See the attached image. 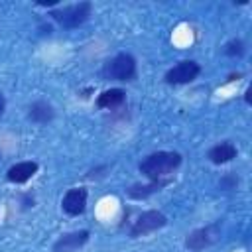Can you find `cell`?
Segmentation results:
<instances>
[{
	"label": "cell",
	"instance_id": "6da1fadb",
	"mask_svg": "<svg viewBox=\"0 0 252 252\" xmlns=\"http://www.w3.org/2000/svg\"><path fill=\"white\" fill-rule=\"evenodd\" d=\"M181 165L179 152H154L140 161V171L150 181L169 179V175Z\"/></svg>",
	"mask_w": 252,
	"mask_h": 252
},
{
	"label": "cell",
	"instance_id": "7a4b0ae2",
	"mask_svg": "<svg viewBox=\"0 0 252 252\" xmlns=\"http://www.w3.org/2000/svg\"><path fill=\"white\" fill-rule=\"evenodd\" d=\"M93 4L91 2H79V4H71V6H63L59 10L49 12V16L63 28H77L81 24L87 22V18L91 16Z\"/></svg>",
	"mask_w": 252,
	"mask_h": 252
},
{
	"label": "cell",
	"instance_id": "3957f363",
	"mask_svg": "<svg viewBox=\"0 0 252 252\" xmlns=\"http://www.w3.org/2000/svg\"><path fill=\"white\" fill-rule=\"evenodd\" d=\"M102 75L112 81H134L136 79V59L130 53H118L104 65Z\"/></svg>",
	"mask_w": 252,
	"mask_h": 252
},
{
	"label": "cell",
	"instance_id": "277c9868",
	"mask_svg": "<svg viewBox=\"0 0 252 252\" xmlns=\"http://www.w3.org/2000/svg\"><path fill=\"white\" fill-rule=\"evenodd\" d=\"M167 224V217L159 211H144L132 224L130 228V236L138 238V236H146L150 232H156L159 228H163Z\"/></svg>",
	"mask_w": 252,
	"mask_h": 252
},
{
	"label": "cell",
	"instance_id": "5b68a950",
	"mask_svg": "<svg viewBox=\"0 0 252 252\" xmlns=\"http://www.w3.org/2000/svg\"><path fill=\"white\" fill-rule=\"evenodd\" d=\"M201 73V67L197 61H191V59H183L179 61L177 65H173L167 73H165V83L169 85H185V83H191L197 79V75Z\"/></svg>",
	"mask_w": 252,
	"mask_h": 252
},
{
	"label": "cell",
	"instance_id": "8992f818",
	"mask_svg": "<svg viewBox=\"0 0 252 252\" xmlns=\"http://www.w3.org/2000/svg\"><path fill=\"white\" fill-rule=\"evenodd\" d=\"M217 238H219V224H207V226H201L189 232L185 238V246L193 252H201L209 248Z\"/></svg>",
	"mask_w": 252,
	"mask_h": 252
},
{
	"label": "cell",
	"instance_id": "52a82bcc",
	"mask_svg": "<svg viewBox=\"0 0 252 252\" xmlns=\"http://www.w3.org/2000/svg\"><path fill=\"white\" fill-rule=\"evenodd\" d=\"M61 207H63V211H65L67 215H71V217L81 215V213L85 211V207H87V189H83V187H73V189H69V191L65 193L63 201H61Z\"/></svg>",
	"mask_w": 252,
	"mask_h": 252
},
{
	"label": "cell",
	"instance_id": "ba28073f",
	"mask_svg": "<svg viewBox=\"0 0 252 252\" xmlns=\"http://www.w3.org/2000/svg\"><path fill=\"white\" fill-rule=\"evenodd\" d=\"M87 240H89V230L67 232L53 244V252H77L81 246L87 244Z\"/></svg>",
	"mask_w": 252,
	"mask_h": 252
},
{
	"label": "cell",
	"instance_id": "9c48e42d",
	"mask_svg": "<svg viewBox=\"0 0 252 252\" xmlns=\"http://www.w3.org/2000/svg\"><path fill=\"white\" fill-rule=\"evenodd\" d=\"M37 169H39L37 161H18V163H14V165L8 169L6 177H8L10 183L20 185V183L30 181V179L37 173Z\"/></svg>",
	"mask_w": 252,
	"mask_h": 252
},
{
	"label": "cell",
	"instance_id": "30bf717a",
	"mask_svg": "<svg viewBox=\"0 0 252 252\" xmlns=\"http://www.w3.org/2000/svg\"><path fill=\"white\" fill-rule=\"evenodd\" d=\"M207 158H209L213 163H217V165L228 163V161H232V159L236 158V146L230 144V142H220V144H217V146H213V148L209 150Z\"/></svg>",
	"mask_w": 252,
	"mask_h": 252
},
{
	"label": "cell",
	"instance_id": "8fae6325",
	"mask_svg": "<svg viewBox=\"0 0 252 252\" xmlns=\"http://www.w3.org/2000/svg\"><path fill=\"white\" fill-rule=\"evenodd\" d=\"M28 116L35 124H47L49 120H53L55 110H53V106L47 100H35V102H32Z\"/></svg>",
	"mask_w": 252,
	"mask_h": 252
},
{
	"label": "cell",
	"instance_id": "7c38bea8",
	"mask_svg": "<svg viewBox=\"0 0 252 252\" xmlns=\"http://www.w3.org/2000/svg\"><path fill=\"white\" fill-rule=\"evenodd\" d=\"M167 183H169V179H161V181H150V183H146V185L136 183V185H132V187L126 191V195H128L130 199H136V201H140V199H148L150 195H154V193H158L161 187H165Z\"/></svg>",
	"mask_w": 252,
	"mask_h": 252
},
{
	"label": "cell",
	"instance_id": "4fadbf2b",
	"mask_svg": "<svg viewBox=\"0 0 252 252\" xmlns=\"http://www.w3.org/2000/svg\"><path fill=\"white\" fill-rule=\"evenodd\" d=\"M124 98H126V93L122 89H108L96 96V106L98 108H116L124 102Z\"/></svg>",
	"mask_w": 252,
	"mask_h": 252
},
{
	"label": "cell",
	"instance_id": "5bb4252c",
	"mask_svg": "<svg viewBox=\"0 0 252 252\" xmlns=\"http://www.w3.org/2000/svg\"><path fill=\"white\" fill-rule=\"evenodd\" d=\"M224 53L228 57H240L244 53V41L242 39H230L226 45H224Z\"/></svg>",
	"mask_w": 252,
	"mask_h": 252
},
{
	"label": "cell",
	"instance_id": "9a60e30c",
	"mask_svg": "<svg viewBox=\"0 0 252 252\" xmlns=\"http://www.w3.org/2000/svg\"><path fill=\"white\" fill-rule=\"evenodd\" d=\"M220 189H224V191H228V189H234L236 185H238V177L236 175H224L222 179H220Z\"/></svg>",
	"mask_w": 252,
	"mask_h": 252
},
{
	"label": "cell",
	"instance_id": "2e32d148",
	"mask_svg": "<svg viewBox=\"0 0 252 252\" xmlns=\"http://www.w3.org/2000/svg\"><path fill=\"white\" fill-rule=\"evenodd\" d=\"M4 106H6V100H4V94L0 93V114L4 112Z\"/></svg>",
	"mask_w": 252,
	"mask_h": 252
},
{
	"label": "cell",
	"instance_id": "e0dca14e",
	"mask_svg": "<svg viewBox=\"0 0 252 252\" xmlns=\"http://www.w3.org/2000/svg\"><path fill=\"white\" fill-rule=\"evenodd\" d=\"M250 93H252V91H250V89H248V91H246V96H244V98H246V102H248V104H250Z\"/></svg>",
	"mask_w": 252,
	"mask_h": 252
}]
</instances>
